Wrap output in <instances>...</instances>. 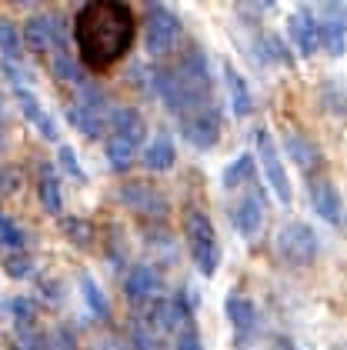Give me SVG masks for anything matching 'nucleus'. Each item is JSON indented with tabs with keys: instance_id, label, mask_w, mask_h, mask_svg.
Segmentation results:
<instances>
[{
	"instance_id": "40",
	"label": "nucleus",
	"mask_w": 347,
	"mask_h": 350,
	"mask_svg": "<svg viewBox=\"0 0 347 350\" xmlns=\"http://www.w3.org/2000/svg\"><path fill=\"white\" fill-rule=\"evenodd\" d=\"M0 127H3V97H0Z\"/></svg>"
},
{
	"instance_id": "10",
	"label": "nucleus",
	"mask_w": 347,
	"mask_h": 350,
	"mask_svg": "<svg viewBox=\"0 0 347 350\" xmlns=\"http://www.w3.org/2000/svg\"><path fill=\"white\" fill-rule=\"evenodd\" d=\"M24 44L34 54H57L67 51V24L53 14H37L24 24Z\"/></svg>"
},
{
	"instance_id": "11",
	"label": "nucleus",
	"mask_w": 347,
	"mask_h": 350,
	"mask_svg": "<svg viewBox=\"0 0 347 350\" xmlns=\"http://www.w3.org/2000/svg\"><path fill=\"white\" fill-rule=\"evenodd\" d=\"M117 200L144 217H164L170 211L167 193L157 190L154 184H147V180H127V184H120V187H117Z\"/></svg>"
},
{
	"instance_id": "15",
	"label": "nucleus",
	"mask_w": 347,
	"mask_h": 350,
	"mask_svg": "<svg viewBox=\"0 0 347 350\" xmlns=\"http://www.w3.org/2000/svg\"><path fill=\"white\" fill-rule=\"evenodd\" d=\"M307 193H311V207H314V214H318L324 224H331V227H344V220H347L344 200H341V193H337V187H334L331 180H314Z\"/></svg>"
},
{
	"instance_id": "6",
	"label": "nucleus",
	"mask_w": 347,
	"mask_h": 350,
	"mask_svg": "<svg viewBox=\"0 0 347 350\" xmlns=\"http://www.w3.org/2000/svg\"><path fill=\"white\" fill-rule=\"evenodd\" d=\"M181 37H184L181 17L174 10H167L164 3H151L147 7V21H144V47L151 51V57L174 54Z\"/></svg>"
},
{
	"instance_id": "20",
	"label": "nucleus",
	"mask_w": 347,
	"mask_h": 350,
	"mask_svg": "<svg viewBox=\"0 0 347 350\" xmlns=\"http://www.w3.org/2000/svg\"><path fill=\"white\" fill-rule=\"evenodd\" d=\"M140 163H144L151 174H164V170H170V167L177 163V147H174V140H170L167 134H157L147 147H144Z\"/></svg>"
},
{
	"instance_id": "18",
	"label": "nucleus",
	"mask_w": 347,
	"mask_h": 350,
	"mask_svg": "<svg viewBox=\"0 0 347 350\" xmlns=\"http://www.w3.org/2000/svg\"><path fill=\"white\" fill-rule=\"evenodd\" d=\"M14 97H17V104H21V113H24L27 120L37 127V134L47 137V140H57V120H53L51 113H47V107L40 104V97L34 94V90H14Z\"/></svg>"
},
{
	"instance_id": "8",
	"label": "nucleus",
	"mask_w": 347,
	"mask_h": 350,
	"mask_svg": "<svg viewBox=\"0 0 347 350\" xmlns=\"http://www.w3.org/2000/svg\"><path fill=\"white\" fill-rule=\"evenodd\" d=\"M220 134H224V120H220V110L214 107V100L181 117V137L197 150H214L220 144Z\"/></svg>"
},
{
	"instance_id": "3",
	"label": "nucleus",
	"mask_w": 347,
	"mask_h": 350,
	"mask_svg": "<svg viewBox=\"0 0 347 350\" xmlns=\"http://www.w3.org/2000/svg\"><path fill=\"white\" fill-rule=\"evenodd\" d=\"M144 137H147V124H144V117H140L133 107H117L114 120H110L107 147H104L110 170L124 174V170L137 161V150H140Z\"/></svg>"
},
{
	"instance_id": "31",
	"label": "nucleus",
	"mask_w": 347,
	"mask_h": 350,
	"mask_svg": "<svg viewBox=\"0 0 347 350\" xmlns=\"http://www.w3.org/2000/svg\"><path fill=\"white\" fill-rule=\"evenodd\" d=\"M0 267H3L7 277H14V280H27V277H34V257H30L27 250H3Z\"/></svg>"
},
{
	"instance_id": "39",
	"label": "nucleus",
	"mask_w": 347,
	"mask_h": 350,
	"mask_svg": "<svg viewBox=\"0 0 347 350\" xmlns=\"http://www.w3.org/2000/svg\"><path fill=\"white\" fill-rule=\"evenodd\" d=\"M274 350H297V344L287 340V337H281V340H274Z\"/></svg>"
},
{
	"instance_id": "25",
	"label": "nucleus",
	"mask_w": 347,
	"mask_h": 350,
	"mask_svg": "<svg viewBox=\"0 0 347 350\" xmlns=\"http://www.w3.org/2000/svg\"><path fill=\"white\" fill-rule=\"evenodd\" d=\"M320 51L331 57H341L347 51V24L331 17V21H320Z\"/></svg>"
},
{
	"instance_id": "17",
	"label": "nucleus",
	"mask_w": 347,
	"mask_h": 350,
	"mask_svg": "<svg viewBox=\"0 0 347 350\" xmlns=\"http://www.w3.org/2000/svg\"><path fill=\"white\" fill-rule=\"evenodd\" d=\"M284 154L291 157L304 174H311V170H320V163H324V157H320L318 144L311 140V137H304L300 131H284Z\"/></svg>"
},
{
	"instance_id": "34",
	"label": "nucleus",
	"mask_w": 347,
	"mask_h": 350,
	"mask_svg": "<svg viewBox=\"0 0 347 350\" xmlns=\"http://www.w3.org/2000/svg\"><path fill=\"white\" fill-rule=\"evenodd\" d=\"M0 74H7V81L14 83L17 90H30V83H34L30 70H27V67H21L17 60H0Z\"/></svg>"
},
{
	"instance_id": "26",
	"label": "nucleus",
	"mask_w": 347,
	"mask_h": 350,
	"mask_svg": "<svg viewBox=\"0 0 347 350\" xmlns=\"http://www.w3.org/2000/svg\"><path fill=\"white\" fill-rule=\"evenodd\" d=\"M60 234L74 243V247L87 250V247H94L97 227H94L90 220H83V217H60Z\"/></svg>"
},
{
	"instance_id": "12",
	"label": "nucleus",
	"mask_w": 347,
	"mask_h": 350,
	"mask_svg": "<svg viewBox=\"0 0 347 350\" xmlns=\"http://www.w3.org/2000/svg\"><path fill=\"white\" fill-rule=\"evenodd\" d=\"M164 291V273L154 264H133L124 277V297L133 307H144V304H154Z\"/></svg>"
},
{
	"instance_id": "19",
	"label": "nucleus",
	"mask_w": 347,
	"mask_h": 350,
	"mask_svg": "<svg viewBox=\"0 0 347 350\" xmlns=\"http://www.w3.org/2000/svg\"><path fill=\"white\" fill-rule=\"evenodd\" d=\"M224 83H227V100H231V110L234 117H250L254 113V94L244 81V74L234 70V64L224 67Z\"/></svg>"
},
{
	"instance_id": "4",
	"label": "nucleus",
	"mask_w": 347,
	"mask_h": 350,
	"mask_svg": "<svg viewBox=\"0 0 347 350\" xmlns=\"http://www.w3.org/2000/svg\"><path fill=\"white\" fill-rule=\"evenodd\" d=\"M114 100H110V94L101 90L97 83H83L77 87V97H74V104L67 107V120L74 124V131H80L83 137H101L104 131H110V120H114Z\"/></svg>"
},
{
	"instance_id": "41",
	"label": "nucleus",
	"mask_w": 347,
	"mask_h": 350,
	"mask_svg": "<svg viewBox=\"0 0 347 350\" xmlns=\"http://www.w3.org/2000/svg\"><path fill=\"white\" fill-rule=\"evenodd\" d=\"M0 150H3V131H0Z\"/></svg>"
},
{
	"instance_id": "38",
	"label": "nucleus",
	"mask_w": 347,
	"mask_h": 350,
	"mask_svg": "<svg viewBox=\"0 0 347 350\" xmlns=\"http://www.w3.org/2000/svg\"><path fill=\"white\" fill-rule=\"evenodd\" d=\"M40 294L47 297L51 304H60V300H64V291H60L57 280H40Z\"/></svg>"
},
{
	"instance_id": "35",
	"label": "nucleus",
	"mask_w": 347,
	"mask_h": 350,
	"mask_svg": "<svg viewBox=\"0 0 347 350\" xmlns=\"http://www.w3.org/2000/svg\"><path fill=\"white\" fill-rule=\"evenodd\" d=\"M174 350H204V340H201L197 323H187L181 334H174Z\"/></svg>"
},
{
	"instance_id": "30",
	"label": "nucleus",
	"mask_w": 347,
	"mask_h": 350,
	"mask_svg": "<svg viewBox=\"0 0 347 350\" xmlns=\"http://www.w3.org/2000/svg\"><path fill=\"white\" fill-rule=\"evenodd\" d=\"M127 344L133 350H160L157 347V327L147 321V317H137L127 327Z\"/></svg>"
},
{
	"instance_id": "37",
	"label": "nucleus",
	"mask_w": 347,
	"mask_h": 350,
	"mask_svg": "<svg viewBox=\"0 0 347 350\" xmlns=\"http://www.w3.org/2000/svg\"><path fill=\"white\" fill-rule=\"evenodd\" d=\"M51 350H77V337L70 334V327H57L53 330Z\"/></svg>"
},
{
	"instance_id": "13",
	"label": "nucleus",
	"mask_w": 347,
	"mask_h": 350,
	"mask_svg": "<svg viewBox=\"0 0 347 350\" xmlns=\"http://www.w3.org/2000/svg\"><path fill=\"white\" fill-rule=\"evenodd\" d=\"M267 220V197L264 190H250V193H244L237 204L231 207V224H234V230H237L240 237H254V234H261V227H264Z\"/></svg>"
},
{
	"instance_id": "21",
	"label": "nucleus",
	"mask_w": 347,
	"mask_h": 350,
	"mask_svg": "<svg viewBox=\"0 0 347 350\" xmlns=\"http://www.w3.org/2000/svg\"><path fill=\"white\" fill-rule=\"evenodd\" d=\"M80 297H83V304H87V310L97 317V321H110L114 317V307H110V300L107 294L101 291V284L90 277V273H80Z\"/></svg>"
},
{
	"instance_id": "32",
	"label": "nucleus",
	"mask_w": 347,
	"mask_h": 350,
	"mask_svg": "<svg viewBox=\"0 0 347 350\" xmlns=\"http://www.w3.org/2000/svg\"><path fill=\"white\" fill-rule=\"evenodd\" d=\"M320 100L331 113H347V83L344 81H324L320 83Z\"/></svg>"
},
{
	"instance_id": "23",
	"label": "nucleus",
	"mask_w": 347,
	"mask_h": 350,
	"mask_svg": "<svg viewBox=\"0 0 347 350\" xmlns=\"http://www.w3.org/2000/svg\"><path fill=\"white\" fill-rule=\"evenodd\" d=\"M254 174H257V161H254V154H237L234 161L224 167L220 184H224L227 190L244 187V184H250V180H254Z\"/></svg>"
},
{
	"instance_id": "28",
	"label": "nucleus",
	"mask_w": 347,
	"mask_h": 350,
	"mask_svg": "<svg viewBox=\"0 0 347 350\" xmlns=\"http://www.w3.org/2000/svg\"><path fill=\"white\" fill-rule=\"evenodd\" d=\"M24 30L17 27L10 17H0V54L3 60H21L24 54Z\"/></svg>"
},
{
	"instance_id": "22",
	"label": "nucleus",
	"mask_w": 347,
	"mask_h": 350,
	"mask_svg": "<svg viewBox=\"0 0 347 350\" xmlns=\"http://www.w3.org/2000/svg\"><path fill=\"white\" fill-rule=\"evenodd\" d=\"M51 74L57 81L74 83V87H83V83H87L83 64L74 60V51H57V54H51Z\"/></svg>"
},
{
	"instance_id": "9",
	"label": "nucleus",
	"mask_w": 347,
	"mask_h": 350,
	"mask_svg": "<svg viewBox=\"0 0 347 350\" xmlns=\"http://www.w3.org/2000/svg\"><path fill=\"white\" fill-rule=\"evenodd\" d=\"M254 144H257V157H261V167H264L267 187L274 190V197L281 204H291V180H287V170H284V161H281V150L274 144V137L267 127H257L254 131Z\"/></svg>"
},
{
	"instance_id": "29",
	"label": "nucleus",
	"mask_w": 347,
	"mask_h": 350,
	"mask_svg": "<svg viewBox=\"0 0 347 350\" xmlns=\"http://www.w3.org/2000/svg\"><path fill=\"white\" fill-rule=\"evenodd\" d=\"M10 314H14V327H17V330H37L40 304H37L34 297H14V300H10Z\"/></svg>"
},
{
	"instance_id": "2",
	"label": "nucleus",
	"mask_w": 347,
	"mask_h": 350,
	"mask_svg": "<svg viewBox=\"0 0 347 350\" xmlns=\"http://www.w3.org/2000/svg\"><path fill=\"white\" fill-rule=\"evenodd\" d=\"M147 87L151 94L160 97L167 107L174 113H194L197 107L211 104V87H214V77H211V60L204 54V47H187L181 60L174 67H151L147 70Z\"/></svg>"
},
{
	"instance_id": "16",
	"label": "nucleus",
	"mask_w": 347,
	"mask_h": 350,
	"mask_svg": "<svg viewBox=\"0 0 347 350\" xmlns=\"http://www.w3.org/2000/svg\"><path fill=\"white\" fill-rule=\"evenodd\" d=\"M224 314H227V321L234 327V334L237 337H250L257 327H261V314H257V304L250 300V297L244 294H231L224 300Z\"/></svg>"
},
{
	"instance_id": "24",
	"label": "nucleus",
	"mask_w": 347,
	"mask_h": 350,
	"mask_svg": "<svg viewBox=\"0 0 347 350\" xmlns=\"http://www.w3.org/2000/svg\"><path fill=\"white\" fill-rule=\"evenodd\" d=\"M257 60L264 64H281V67H294V54L287 47V40L281 33H264L257 40Z\"/></svg>"
},
{
	"instance_id": "27",
	"label": "nucleus",
	"mask_w": 347,
	"mask_h": 350,
	"mask_svg": "<svg viewBox=\"0 0 347 350\" xmlns=\"http://www.w3.org/2000/svg\"><path fill=\"white\" fill-rule=\"evenodd\" d=\"M37 200H40V207L47 211V214H60L64 211V193H60V180L53 177L51 170H44L40 174V180H37Z\"/></svg>"
},
{
	"instance_id": "33",
	"label": "nucleus",
	"mask_w": 347,
	"mask_h": 350,
	"mask_svg": "<svg viewBox=\"0 0 347 350\" xmlns=\"http://www.w3.org/2000/svg\"><path fill=\"white\" fill-rule=\"evenodd\" d=\"M57 163H60V170L70 174L77 184H87V174H83V167H80V157L74 147H60V150H57Z\"/></svg>"
},
{
	"instance_id": "5",
	"label": "nucleus",
	"mask_w": 347,
	"mask_h": 350,
	"mask_svg": "<svg viewBox=\"0 0 347 350\" xmlns=\"http://www.w3.org/2000/svg\"><path fill=\"white\" fill-rule=\"evenodd\" d=\"M184 237H187V250H190L194 267L201 270L204 277H214L217 267H220V241H217L211 217L204 211H197V207H190L184 217Z\"/></svg>"
},
{
	"instance_id": "1",
	"label": "nucleus",
	"mask_w": 347,
	"mask_h": 350,
	"mask_svg": "<svg viewBox=\"0 0 347 350\" xmlns=\"http://www.w3.org/2000/svg\"><path fill=\"white\" fill-rule=\"evenodd\" d=\"M74 47L87 70H110L131 54L137 37L133 7L124 0H90L74 14Z\"/></svg>"
},
{
	"instance_id": "36",
	"label": "nucleus",
	"mask_w": 347,
	"mask_h": 350,
	"mask_svg": "<svg viewBox=\"0 0 347 350\" xmlns=\"http://www.w3.org/2000/svg\"><path fill=\"white\" fill-rule=\"evenodd\" d=\"M21 187H24V174H21V167H0V193L10 197V193H17Z\"/></svg>"
},
{
	"instance_id": "7",
	"label": "nucleus",
	"mask_w": 347,
	"mask_h": 350,
	"mask_svg": "<svg viewBox=\"0 0 347 350\" xmlns=\"http://www.w3.org/2000/svg\"><path fill=\"white\" fill-rule=\"evenodd\" d=\"M277 254L294 267H307L320 254V237L304 220H294L287 227H281V234H277Z\"/></svg>"
},
{
	"instance_id": "14",
	"label": "nucleus",
	"mask_w": 347,
	"mask_h": 350,
	"mask_svg": "<svg viewBox=\"0 0 347 350\" xmlns=\"http://www.w3.org/2000/svg\"><path fill=\"white\" fill-rule=\"evenodd\" d=\"M287 33H291L300 57H314L320 51V21L314 17V10L297 7L291 14V21H287Z\"/></svg>"
}]
</instances>
